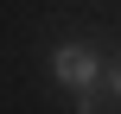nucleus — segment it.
<instances>
[{
  "label": "nucleus",
  "mask_w": 121,
  "mask_h": 114,
  "mask_svg": "<svg viewBox=\"0 0 121 114\" xmlns=\"http://www.w3.org/2000/svg\"><path fill=\"white\" fill-rule=\"evenodd\" d=\"M102 70H108V63H102L89 44H57V51H51V76H57L64 89H77V95H96Z\"/></svg>",
  "instance_id": "f257e3e1"
},
{
  "label": "nucleus",
  "mask_w": 121,
  "mask_h": 114,
  "mask_svg": "<svg viewBox=\"0 0 121 114\" xmlns=\"http://www.w3.org/2000/svg\"><path fill=\"white\" fill-rule=\"evenodd\" d=\"M102 83H108V95H121V63H108V70H102Z\"/></svg>",
  "instance_id": "f03ea898"
},
{
  "label": "nucleus",
  "mask_w": 121,
  "mask_h": 114,
  "mask_svg": "<svg viewBox=\"0 0 121 114\" xmlns=\"http://www.w3.org/2000/svg\"><path fill=\"white\" fill-rule=\"evenodd\" d=\"M77 114H102V102L96 95H77Z\"/></svg>",
  "instance_id": "7ed1b4c3"
}]
</instances>
